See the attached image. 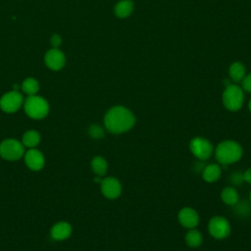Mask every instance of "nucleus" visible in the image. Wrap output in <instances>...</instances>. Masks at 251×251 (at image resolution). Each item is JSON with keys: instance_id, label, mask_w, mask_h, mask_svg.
Returning a JSON list of instances; mask_svg holds the SVG:
<instances>
[{"instance_id": "obj_13", "label": "nucleus", "mask_w": 251, "mask_h": 251, "mask_svg": "<svg viewBox=\"0 0 251 251\" xmlns=\"http://www.w3.org/2000/svg\"><path fill=\"white\" fill-rule=\"evenodd\" d=\"M51 236L56 240H63L68 238L72 233V226L67 222H59L51 228Z\"/></svg>"}, {"instance_id": "obj_5", "label": "nucleus", "mask_w": 251, "mask_h": 251, "mask_svg": "<svg viewBox=\"0 0 251 251\" xmlns=\"http://www.w3.org/2000/svg\"><path fill=\"white\" fill-rule=\"evenodd\" d=\"M24 144L16 139H6L0 144V156L8 161H16L24 156Z\"/></svg>"}, {"instance_id": "obj_25", "label": "nucleus", "mask_w": 251, "mask_h": 251, "mask_svg": "<svg viewBox=\"0 0 251 251\" xmlns=\"http://www.w3.org/2000/svg\"><path fill=\"white\" fill-rule=\"evenodd\" d=\"M51 43L55 48H57L61 44V37L58 34H54L51 38Z\"/></svg>"}, {"instance_id": "obj_9", "label": "nucleus", "mask_w": 251, "mask_h": 251, "mask_svg": "<svg viewBox=\"0 0 251 251\" xmlns=\"http://www.w3.org/2000/svg\"><path fill=\"white\" fill-rule=\"evenodd\" d=\"M101 191L109 199L118 198L122 192V185L119 179L114 176H108L101 181Z\"/></svg>"}, {"instance_id": "obj_1", "label": "nucleus", "mask_w": 251, "mask_h": 251, "mask_svg": "<svg viewBox=\"0 0 251 251\" xmlns=\"http://www.w3.org/2000/svg\"><path fill=\"white\" fill-rule=\"evenodd\" d=\"M104 124L110 132L123 133L134 126L135 117L129 109L124 106H115L106 113Z\"/></svg>"}, {"instance_id": "obj_19", "label": "nucleus", "mask_w": 251, "mask_h": 251, "mask_svg": "<svg viewBox=\"0 0 251 251\" xmlns=\"http://www.w3.org/2000/svg\"><path fill=\"white\" fill-rule=\"evenodd\" d=\"M202 241H203L202 234L197 229L190 228V230H188L187 233L185 234V242L190 247H193V248L198 247L201 245Z\"/></svg>"}, {"instance_id": "obj_22", "label": "nucleus", "mask_w": 251, "mask_h": 251, "mask_svg": "<svg viewBox=\"0 0 251 251\" xmlns=\"http://www.w3.org/2000/svg\"><path fill=\"white\" fill-rule=\"evenodd\" d=\"M89 134L93 137V138H101L104 135V131L103 129L99 126H91L89 127Z\"/></svg>"}, {"instance_id": "obj_8", "label": "nucleus", "mask_w": 251, "mask_h": 251, "mask_svg": "<svg viewBox=\"0 0 251 251\" xmlns=\"http://www.w3.org/2000/svg\"><path fill=\"white\" fill-rule=\"evenodd\" d=\"M22 104L23 96L17 90H13L4 94L0 99V107L6 113H14L18 111Z\"/></svg>"}, {"instance_id": "obj_2", "label": "nucleus", "mask_w": 251, "mask_h": 251, "mask_svg": "<svg viewBox=\"0 0 251 251\" xmlns=\"http://www.w3.org/2000/svg\"><path fill=\"white\" fill-rule=\"evenodd\" d=\"M242 147L233 140H225L219 143L215 150L216 159L224 166L237 162L242 156Z\"/></svg>"}, {"instance_id": "obj_23", "label": "nucleus", "mask_w": 251, "mask_h": 251, "mask_svg": "<svg viewBox=\"0 0 251 251\" xmlns=\"http://www.w3.org/2000/svg\"><path fill=\"white\" fill-rule=\"evenodd\" d=\"M241 82H242V88L245 91L251 93V74L245 75L244 78L241 80Z\"/></svg>"}, {"instance_id": "obj_26", "label": "nucleus", "mask_w": 251, "mask_h": 251, "mask_svg": "<svg viewBox=\"0 0 251 251\" xmlns=\"http://www.w3.org/2000/svg\"><path fill=\"white\" fill-rule=\"evenodd\" d=\"M243 179L249 183H251V168H249L244 174H243Z\"/></svg>"}, {"instance_id": "obj_24", "label": "nucleus", "mask_w": 251, "mask_h": 251, "mask_svg": "<svg viewBox=\"0 0 251 251\" xmlns=\"http://www.w3.org/2000/svg\"><path fill=\"white\" fill-rule=\"evenodd\" d=\"M243 180H244V179H243V174L234 173V174L231 176V181H232L234 184H236V185L240 184Z\"/></svg>"}, {"instance_id": "obj_20", "label": "nucleus", "mask_w": 251, "mask_h": 251, "mask_svg": "<svg viewBox=\"0 0 251 251\" xmlns=\"http://www.w3.org/2000/svg\"><path fill=\"white\" fill-rule=\"evenodd\" d=\"M40 141V134L36 130H27L23 135V144L26 147L33 148Z\"/></svg>"}, {"instance_id": "obj_14", "label": "nucleus", "mask_w": 251, "mask_h": 251, "mask_svg": "<svg viewBox=\"0 0 251 251\" xmlns=\"http://www.w3.org/2000/svg\"><path fill=\"white\" fill-rule=\"evenodd\" d=\"M133 2L131 0H121L115 6V14L120 19L127 18L133 11Z\"/></svg>"}, {"instance_id": "obj_11", "label": "nucleus", "mask_w": 251, "mask_h": 251, "mask_svg": "<svg viewBox=\"0 0 251 251\" xmlns=\"http://www.w3.org/2000/svg\"><path fill=\"white\" fill-rule=\"evenodd\" d=\"M25 161L26 166L32 171H39L44 166V157L42 153L36 149H29L25 155Z\"/></svg>"}, {"instance_id": "obj_15", "label": "nucleus", "mask_w": 251, "mask_h": 251, "mask_svg": "<svg viewBox=\"0 0 251 251\" xmlns=\"http://www.w3.org/2000/svg\"><path fill=\"white\" fill-rule=\"evenodd\" d=\"M222 170L217 164H210L203 168L202 176L207 182H214L218 180L221 176Z\"/></svg>"}, {"instance_id": "obj_21", "label": "nucleus", "mask_w": 251, "mask_h": 251, "mask_svg": "<svg viewBox=\"0 0 251 251\" xmlns=\"http://www.w3.org/2000/svg\"><path fill=\"white\" fill-rule=\"evenodd\" d=\"M22 89L27 95H34L39 90V84L34 78L28 77L23 82Z\"/></svg>"}, {"instance_id": "obj_4", "label": "nucleus", "mask_w": 251, "mask_h": 251, "mask_svg": "<svg viewBox=\"0 0 251 251\" xmlns=\"http://www.w3.org/2000/svg\"><path fill=\"white\" fill-rule=\"evenodd\" d=\"M25 111L26 115L32 119H43L49 112V105L44 98L29 95L25 102Z\"/></svg>"}, {"instance_id": "obj_18", "label": "nucleus", "mask_w": 251, "mask_h": 251, "mask_svg": "<svg viewBox=\"0 0 251 251\" xmlns=\"http://www.w3.org/2000/svg\"><path fill=\"white\" fill-rule=\"evenodd\" d=\"M221 197L223 202L226 203V205H235L238 203V200H239L236 189L230 186L226 187L222 190Z\"/></svg>"}, {"instance_id": "obj_3", "label": "nucleus", "mask_w": 251, "mask_h": 251, "mask_svg": "<svg viewBox=\"0 0 251 251\" xmlns=\"http://www.w3.org/2000/svg\"><path fill=\"white\" fill-rule=\"evenodd\" d=\"M244 103V93L241 87L236 84H229L226 86L223 92V104L224 106L231 111H238Z\"/></svg>"}, {"instance_id": "obj_16", "label": "nucleus", "mask_w": 251, "mask_h": 251, "mask_svg": "<svg viewBox=\"0 0 251 251\" xmlns=\"http://www.w3.org/2000/svg\"><path fill=\"white\" fill-rule=\"evenodd\" d=\"M228 75L231 80L234 82L241 81L245 76V67L240 62L232 63L228 68Z\"/></svg>"}, {"instance_id": "obj_10", "label": "nucleus", "mask_w": 251, "mask_h": 251, "mask_svg": "<svg viewBox=\"0 0 251 251\" xmlns=\"http://www.w3.org/2000/svg\"><path fill=\"white\" fill-rule=\"evenodd\" d=\"M178 221L182 226L186 228H194L199 223V216L194 209L184 207L178 213Z\"/></svg>"}, {"instance_id": "obj_7", "label": "nucleus", "mask_w": 251, "mask_h": 251, "mask_svg": "<svg viewBox=\"0 0 251 251\" xmlns=\"http://www.w3.org/2000/svg\"><path fill=\"white\" fill-rule=\"evenodd\" d=\"M208 230L213 237L217 239H224L230 233V225L226 218L215 216L208 224Z\"/></svg>"}, {"instance_id": "obj_27", "label": "nucleus", "mask_w": 251, "mask_h": 251, "mask_svg": "<svg viewBox=\"0 0 251 251\" xmlns=\"http://www.w3.org/2000/svg\"><path fill=\"white\" fill-rule=\"evenodd\" d=\"M248 107H249V110H250V112H251V100L249 101V104H248Z\"/></svg>"}, {"instance_id": "obj_17", "label": "nucleus", "mask_w": 251, "mask_h": 251, "mask_svg": "<svg viewBox=\"0 0 251 251\" xmlns=\"http://www.w3.org/2000/svg\"><path fill=\"white\" fill-rule=\"evenodd\" d=\"M91 169L95 175L102 176L107 173L108 170L107 161L101 156H96L91 161Z\"/></svg>"}, {"instance_id": "obj_28", "label": "nucleus", "mask_w": 251, "mask_h": 251, "mask_svg": "<svg viewBox=\"0 0 251 251\" xmlns=\"http://www.w3.org/2000/svg\"><path fill=\"white\" fill-rule=\"evenodd\" d=\"M250 201H251V191H250Z\"/></svg>"}, {"instance_id": "obj_6", "label": "nucleus", "mask_w": 251, "mask_h": 251, "mask_svg": "<svg viewBox=\"0 0 251 251\" xmlns=\"http://www.w3.org/2000/svg\"><path fill=\"white\" fill-rule=\"evenodd\" d=\"M189 149L191 153L201 161L208 159L214 151V147L212 143L208 139L204 137H199V136L194 137L190 141Z\"/></svg>"}, {"instance_id": "obj_12", "label": "nucleus", "mask_w": 251, "mask_h": 251, "mask_svg": "<svg viewBox=\"0 0 251 251\" xmlns=\"http://www.w3.org/2000/svg\"><path fill=\"white\" fill-rule=\"evenodd\" d=\"M45 64L51 70L58 71L65 65V56L57 48L51 49L45 55Z\"/></svg>"}]
</instances>
